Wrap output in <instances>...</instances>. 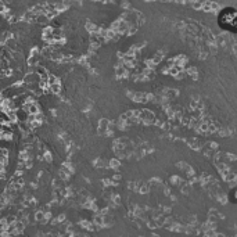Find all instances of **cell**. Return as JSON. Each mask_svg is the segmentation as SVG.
I'll return each instance as SVG.
<instances>
[{
  "label": "cell",
  "instance_id": "6da1fadb",
  "mask_svg": "<svg viewBox=\"0 0 237 237\" xmlns=\"http://www.w3.org/2000/svg\"><path fill=\"white\" fill-rule=\"evenodd\" d=\"M218 25L227 32L237 34V9L225 7L218 14Z\"/></svg>",
  "mask_w": 237,
  "mask_h": 237
}]
</instances>
